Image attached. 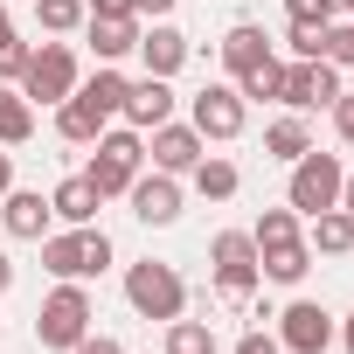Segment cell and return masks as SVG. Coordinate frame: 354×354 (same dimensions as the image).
Returning <instances> with one entry per match:
<instances>
[{
    "label": "cell",
    "instance_id": "28",
    "mask_svg": "<svg viewBox=\"0 0 354 354\" xmlns=\"http://www.w3.org/2000/svg\"><path fill=\"white\" fill-rule=\"evenodd\" d=\"M285 49H292V63H326V28H306V21H292Z\"/></svg>",
    "mask_w": 354,
    "mask_h": 354
},
{
    "label": "cell",
    "instance_id": "22",
    "mask_svg": "<svg viewBox=\"0 0 354 354\" xmlns=\"http://www.w3.org/2000/svg\"><path fill=\"white\" fill-rule=\"evenodd\" d=\"M84 28H91V49L104 63H118L125 49H139V21H84Z\"/></svg>",
    "mask_w": 354,
    "mask_h": 354
},
{
    "label": "cell",
    "instance_id": "21",
    "mask_svg": "<svg viewBox=\"0 0 354 354\" xmlns=\"http://www.w3.org/2000/svg\"><path fill=\"white\" fill-rule=\"evenodd\" d=\"M306 223H313V243H319V250H333V257L354 250V216H347V209H319V216H306Z\"/></svg>",
    "mask_w": 354,
    "mask_h": 354
},
{
    "label": "cell",
    "instance_id": "25",
    "mask_svg": "<svg viewBox=\"0 0 354 354\" xmlns=\"http://www.w3.org/2000/svg\"><path fill=\"white\" fill-rule=\"evenodd\" d=\"M188 174H195V188H202L209 202H230V195H236V167H230V160H209V153H202Z\"/></svg>",
    "mask_w": 354,
    "mask_h": 354
},
{
    "label": "cell",
    "instance_id": "5",
    "mask_svg": "<svg viewBox=\"0 0 354 354\" xmlns=\"http://www.w3.org/2000/svg\"><path fill=\"white\" fill-rule=\"evenodd\" d=\"M91 333V292L77 285V278H63L49 299H42V313H35V340L42 347H77Z\"/></svg>",
    "mask_w": 354,
    "mask_h": 354
},
{
    "label": "cell",
    "instance_id": "34",
    "mask_svg": "<svg viewBox=\"0 0 354 354\" xmlns=\"http://www.w3.org/2000/svg\"><path fill=\"white\" fill-rule=\"evenodd\" d=\"M333 125H340V139L354 146V91H340V97H333Z\"/></svg>",
    "mask_w": 354,
    "mask_h": 354
},
{
    "label": "cell",
    "instance_id": "9",
    "mask_svg": "<svg viewBox=\"0 0 354 354\" xmlns=\"http://www.w3.org/2000/svg\"><path fill=\"white\" fill-rule=\"evenodd\" d=\"M333 97H340V77H333V63H285L278 104H292V111H313V104H333Z\"/></svg>",
    "mask_w": 354,
    "mask_h": 354
},
{
    "label": "cell",
    "instance_id": "41",
    "mask_svg": "<svg viewBox=\"0 0 354 354\" xmlns=\"http://www.w3.org/2000/svg\"><path fill=\"white\" fill-rule=\"evenodd\" d=\"M340 340H347V354H354V313H347V326H340Z\"/></svg>",
    "mask_w": 354,
    "mask_h": 354
},
{
    "label": "cell",
    "instance_id": "17",
    "mask_svg": "<svg viewBox=\"0 0 354 354\" xmlns=\"http://www.w3.org/2000/svg\"><path fill=\"white\" fill-rule=\"evenodd\" d=\"M139 56H146V77H174V70L188 63V35L160 21L153 35H139Z\"/></svg>",
    "mask_w": 354,
    "mask_h": 354
},
{
    "label": "cell",
    "instance_id": "30",
    "mask_svg": "<svg viewBox=\"0 0 354 354\" xmlns=\"http://www.w3.org/2000/svg\"><path fill=\"white\" fill-rule=\"evenodd\" d=\"M333 8H340V0H285V15L306 21V28H333Z\"/></svg>",
    "mask_w": 354,
    "mask_h": 354
},
{
    "label": "cell",
    "instance_id": "24",
    "mask_svg": "<svg viewBox=\"0 0 354 354\" xmlns=\"http://www.w3.org/2000/svg\"><path fill=\"white\" fill-rule=\"evenodd\" d=\"M264 153H271V160H299V153H313V132H306V118H278V125L264 132Z\"/></svg>",
    "mask_w": 354,
    "mask_h": 354
},
{
    "label": "cell",
    "instance_id": "32",
    "mask_svg": "<svg viewBox=\"0 0 354 354\" xmlns=\"http://www.w3.org/2000/svg\"><path fill=\"white\" fill-rule=\"evenodd\" d=\"M28 56H35V49L8 35V42H0V77H21V70H28Z\"/></svg>",
    "mask_w": 354,
    "mask_h": 354
},
{
    "label": "cell",
    "instance_id": "29",
    "mask_svg": "<svg viewBox=\"0 0 354 354\" xmlns=\"http://www.w3.org/2000/svg\"><path fill=\"white\" fill-rule=\"evenodd\" d=\"M278 84H285V63H278V56H271V63H257L250 77H236V91H243V97H278Z\"/></svg>",
    "mask_w": 354,
    "mask_h": 354
},
{
    "label": "cell",
    "instance_id": "33",
    "mask_svg": "<svg viewBox=\"0 0 354 354\" xmlns=\"http://www.w3.org/2000/svg\"><path fill=\"white\" fill-rule=\"evenodd\" d=\"M91 21H139L132 0H91Z\"/></svg>",
    "mask_w": 354,
    "mask_h": 354
},
{
    "label": "cell",
    "instance_id": "43",
    "mask_svg": "<svg viewBox=\"0 0 354 354\" xmlns=\"http://www.w3.org/2000/svg\"><path fill=\"white\" fill-rule=\"evenodd\" d=\"M340 8H347V15H354V0H340Z\"/></svg>",
    "mask_w": 354,
    "mask_h": 354
},
{
    "label": "cell",
    "instance_id": "13",
    "mask_svg": "<svg viewBox=\"0 0 354 354\" xmlns=\"http://www.w3.org/2000/svg\"><path fill=\"white\" fill-rule=\"evenodd\" d=\"M125 118H132V132L167 125V118H174V91H167V77H139V84H125Z\"/></svg>",
    "mask_w": 354,
    "mask_h": 354
},
{
    "label": "cell",
    "instance_id": "14",
    "mask_svg": "<svg viewBox=\"0 0 354 354\" xmlns=\"http://www.w3.org/2000/svg\"><path fill=\"white\" fill-rule=\"evenodd\" d=\"M125 195H132V216H139V223H153V230H167L174 216H181V188H174V174H153V181H132Z\"/></svg>",
    "mask_w": 354,
    "mask_h": 354
},
{
    "label": "cell",
    "instance_id": "27",
    "mask_svg": "<svg viewBox=\"0 0 354 354\" xmlns=\"http://www.w3.org/2000/svg\"><path fill=\"white\" fill-rule=\"evenodd\" d=\"M167 354H216V333L202 319H167Z\"/></svg>",
    "mask_w": 354,
    "mask_h": 354
},
{
    "label": "cell",
    "instance_id": "16",
    "mask_svg": "<svg viewBox=\"0 0 354 354\" xmlns=\"http://www.w3.org/2000/svg\"><path fill=\"white\" fill-rule=\"evenodd\" d=\"M223 63H230V77H250L257 63H271V35H264L257 21H236V28L223 35Z\"/></svg>",
    "mask_w": 354,
    "mask_h": 354
},
{
    "label": "cell",
    "instance_id": "31",
    "mask_svg": "<svg viewBox=\"0 0 354 354\" xmlns=\"http://www.w3.org/2000/svg\"><path fill=\"white\" fill-rule=\"evenodd\" d=\"M326 63L333 70H354V21L347 28H326Z\"/></svg>",
    "mask_w": 354,
    "mask_h": 354
},
{
    "label": "cell",
    "instance_id": "20",
    "mask_svg": "<svg viewBox=\"0 0 354 354\" xmlns=\"http://www.w3.org/2000/svg\"><path fill=\"white\" fill-rule=\"evenodd\" d=\"M56 132H63L70 146H97V132H104V118H97V111H91V104H84V97L70 91V97H63V111H56Z\"/></svg>",
    "mask_w": 354,
    "mask_h": 354
},
{
    "label": "cell",
    "instance_id": "2",
    "mask_svg": "<svg viewBox=\"0 0 354 354\" xmlns=\"http://www.w3.org/2000/svg\"><path fill=\"white\" fill-rule=\"evenodd\" d=\"M340 160L333 153H299L292 160V188H285V209H299V216H319V209H340Z\"/></svg>",
    "mask_w": 354,
    "mask_h": 354
},
{
    "label": "cell",
    "instance_id": "37",
    "mask_svg": "<svg viewBox=\"0 0 354 354\" xmlns=\"http://www.w3.org/2000/svg\"><path fill=\"white\" fill-rule=\"evenodd\" d=\"M15 188V153H0V195Z\"/></svg>",
    "mask_w": 354,
    "mask_h": 354
},
{
    "label": "cell",
    "instance_id": "39",
    "mask_svg": "<svg viewBox=\"0 0 354 354\" xmlns=\"http://www.w3.org/2000/svg\"><path fill=\"white\" fill-rule=\"evenodd\" d=\"M15 285V257H0V292H8Z\"/></svg>",
    "mask_w": 354,
    "mask_h": 354
},
{
    "label": "cell",
    "instance_id": "38",
    "mask_svg": "<svg viewBox=\"0 0 354 354\" xmlns=\"http://www.w3.org/2000/svg\"><path fill=\"white\" fill-rule=\"evenodd\" d=\"M132 8H139V15H167V8H174V0H132Z\"/></svg>",
    "mask_w": 354,
    "mask_h": 354
},
{
    "label": "cell",
    "instance_id": "3",
    "mask_svg": "<svg viewBox=\"0 0 354 354\" xmlns=\"http://www.w3.org/2000/svg\"><path fill=\"white\" fill-rule=\"evenodd\" d=\"M125 299H132V313L139 319H181V306H188V285H181V271L174 264H132L125 271Z\"/></svg>",
    "mask_w": 354,
    "mask_h": 354
},
{
    "label": "cell",
    "instance_id": "18",
    "mask_svg": "<svg viewBox=\"0 0 354 354\" xmlns=\"http://www.w3.org/2000/svg\"><path fill=\"white\" fill-rule=\"evenodd\" d=\"M97 202H104V195L91 188V174H70V181L49 195V216H63V223L77 230V223H91V216H97Z\"/></svg>",
    "mask_w": 354,
    "mask_h": 354
},
{
    "label": "cell",
    "instance_id": "7",
    "mask_svg": "<svg viewBox=\"0 0 354 354\" xmlns=\"http://www.w3.org/2000/svg\"><path fill=\"white\" fill-rule=\"evenodd\" d=\"M77 91V56H70V42H42L35 56H28V70H21V97L28 104H63Z\"/></svg>",
    "mask_w": 354,
    "mask_h": 354
},
{
    "label": "cell",
    "instance_id": "15",
    "mask_svg": "<svg viewBox=\"0 0 354 354\" xmlns=\"http://www.w3.org/2000/svg\"><path fill=\"white\" fill-rule=\"evenodd\" d=\"M0 216H8V236H21V243L49 236V202L35 188H8V195H0Z\"/></svg>",
    "mask_w": 354,
    "mask_h": 354
},
{
    "label": "cell",
    "instance_id": "12",
    "mask_svg": "<svg viewBox=\"0 0 354 354\" xmlns=\"http://www.w3.org/2000/svg\"><path fill=\"white\" fill-rule=\"evenodd\" d=\"M202 146H209V139H202L195 125H174V118L153 125V167H160V174H188V167L202 160Z\"/></svg>",
    "mask_w": 354,
    "mask_h": 354
},
{
    "label": "cell",
    "instance_id": "19",
    "mask_svg": "<svg viewBox=\"0 0 354 354\" xmlns=\"http://www.w3.org/2000/svg\"><path fill=\"white\" fill-rule=\"evenodd\" d=\"M28 139H35V104L0 84V146H28Z\"/></svg>",
    "mask_w": 354,
    "mask_h": 354
},
{
    "label": "cell",
    "instance_id": "35",
    "mask_svg": "<svg viewBox=\"0 0 354 354\" xmlns=\"http://www.w3.org/2000/svg\"><path fill=\"white\" fill-rule=\"evenodd\" d=\"M70 354H125V347H118V340H111V333H84V340H77V347H70Z\"/></svg>",
    "mask_w": 354,
    "mask_h": 354
},
{
    "label": "cell",
    "instance_id": "23",
    "mask_svg": "<svg viewBox=\"0 0 354 354\" xmlns=\"http://www.w3.org/2000/svg\"><path fill=\"white\" fill-rule=\"evenodd\" d=\"M77 97H84L97 118H118V111H125V77H118V70H97V77H91Z\"/></svg>",
    "mask_w": 354,
    "mask_h": 354
},
{
    "label": "cell",
    "instance_id": "8",
    "mask_svg": "<svg viewBox=\"0 0 354 354\" xmlns=\"http://www.w3.org/2000/svg\"><path fill=\"white\" fill-rule=\"evenodd\" d=\"M139 160H146V139H139V132H97L91 188H97V195H125V188L139 181Z\"/></svg>",
    "mask_w": 354,
    "mask_h": 354
},
{
    "label": "cell",
    "instance_id": "4",
    "mask_svg": "<svg viewBox=\"0 0 354 354\" xmlns=\"http://www.w3.org/2000/svg\"><path fill=\"white\" fill-rule=\"evenodd\" d=\"M42 264L56 271V278H97L104 264H111V236L104 230H91V223H77L70 236H42Z\"/></svg>",
    "mask_w": 354,
    "mask_h": 354
},
{
    "label": "cell",
    "instance_id": "40",
    "mask_svg": "<svg viewBox=\"0 0 354 354\" xmlns=\"http://www.w3.org/2000/svg\"><path fill=\"white\" fill-rule=\"evenodd\" d=\"M340 209H347V216H354V181H340Z\"/></svg>",
    "mask_w": 354,
    "mask_h": 354
},
{
    "label": "cell",
    "instance_id": "1",
    "mask_svg": "<svg viewBox=\"0 0 354 354\" xmlns=\"http://www.w3.org/2000/svg\"><path fill=\"white\" fill-rule=\"evenodd\" d=\"M250 243H257V271L271 285H299L313 271V243L299 236V209H264L257 230H250Z\"/></svg>",
    "mask_w": 354,
    "mask_h": 354
},
{
    "label": "cell",
    "instance_id": "26",
    "mask_svg": "<svg viewBox=\"0 0 354 354\" xmlns=\"http://www.w3.org/2000/svg\"><path fill=\"white\" fill-rule=\"evenodd\" d=\"M35 21H42L49 35H70V28L91 21V8H84V0H35Z\"/></svg>",
    "mask_w": 354,
    "mask_h": 354
},
{
    "label": "cell",
    "instance_id": "6",
    "mask_svg": "<svg viewBox=\"0 0 354 354\" xmlns=\"http://www.w3.org/2000/svg\"><path fill=\"white\" fill-rule=\"evenodd\" d=\"M209 264H216V292L230 299V306H243L250 292H257V243H250V230H223L216 243H209Z\"/></svg>",
    "mask_w": 354,
    "mask_h": 354
},
{
    "label": "cell",
    "instance_id": "11",
    "mask_svg": "<svg viewBox=\"0 0 354 354\" xmlns=\"http://www.w3.org/2000/svg\"><path fill=\"white\" fill-rule=\"evenodd\" d=\"M326 340H333V313H326V306H313V299L285 306L278 347H292V354H326Z\"/></svg>",
    "mask_w": 354,
    "mask_h": 354
},
{
    "label": "cell",
    "instance_id": "10",
    "mask_svg": "<svg viewBox=\"0 0 354 354\" xmlns=\"http://www.w3.org/2000/svg\"><path fill=\"white\" fill-rule=\"evenodd\" d=\"M202 139H236L243 132V91H230V84H209V91H195V118H188Z\"/></svg>",
    "mask_w": 354,
    "mask_h": 354
},
{
    "label": "cell",
    "instance_id": "36",
    "mask_svg": "<svg viewBox=\"0 0 354 354\" xmlns=\"http://www.w3.org/2000/svg\"><path fill=\"white\" fill-rule=\"evenodd\" d=\"M236 354H278V340H271V333H243V340H236Z\"/></svg>",
    "mask_w": 354,
    "mask_h": 354
},
{
    "label": "cell",
    "instance_id": "42",
    "mask_svg": "<svg viewBox=\"0 0 354 354\" xmlns=\"http://www.w3.org/2000/svg\"><path fill=\"white\" fill-rule=\"evenodd\" d=\"M8 35H15V28H8V8H0V42H8Z\"/></svg>",
    "mask_w": 354,
    "mask_h": 354
}]
</instances>
